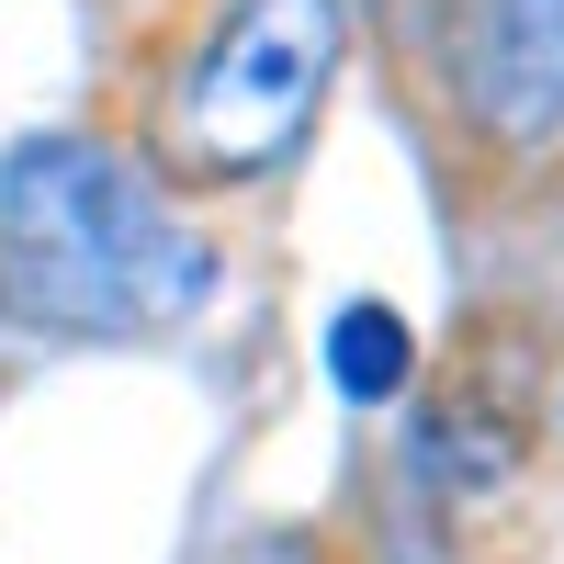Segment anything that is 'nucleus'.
<instances>
[{"label": "nucleus", "mask_w": 564, "mask_h": 564, "mask_svg": "<svg viewBox=\"0 0 564 564\" xmlns=\"http://www.w3.org/2000/svg\"><path fill=\"white\" fill-rule=\"evenodd\" d=\"M327 68H339V0H238L170 90V159L193 181H249L294 159Z\"/></svg>", "instance_id": "f03ea898"}, {"label": "nucleus", "mask_w": 564, "mask_h": 564, "mask_svg": "<svg viewBox=\"0 0 564 564\" xmlns=\"http://www.w3.org/2000/svg\"><path fill=\"white\" fill-rule=\"evenodd\" d=\"M430 57L475 135L497 148L564 135V0H430Z\"/></svg>", "instance_id": "7ed1b4c3"}, {"label": "nucleus", "mask_w": 564, "mask_h": 564, "mask_svg": "<svg viewBox=\"0 0 564 564\" xmlns=\"http://www.w3.org/2000/svg\"><path fill=\"white\" fill-rule=\"evenodd\" d=\"M0 282L12 305L79 339H135L181 327L204 305V238L159 204L148 170H124L90 135H23L0 159Z\"/></svg>", "instance_id": "f257e3e1"}, {"label": "nucleus", "mask_w": 564, "mask_h": 564, "mask_svg": "<svg viewBox=\"0 0 564 564\" xmlns=\"http://www.w3.org/2000/svg\"><path fill=\"white\" fill-rule=\"evenodd\" d=\"M406 316L395 305H350L339 327H327V384H339V395H361V406H384L395 384H406Z\"/></svg>", "instance_id": "20e7f679"}]
</instances>
